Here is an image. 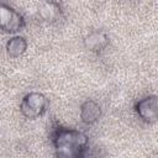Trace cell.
<instances>
[{
  "mask_svg": "<svg viewBox=\"0 0 158 158\" xmlns=\"http://www.w3.org/2000/svg\"><path fill=\"white\" fill-rule=\"evenodd\" d=\"M51 141L56 151V156L64 158L84 157L89 147V137L74 128L57 125L51 132Z\"/></svg>",
  "mask_w": 158,
  "mask_h": 158,
  "instance_id": "obj_1",
  "label": "cell"
},
{
  "mask_svg": "<svg viewBox=\"0 0 158 158\" xmlns=\"http://www.w3.org/2000/svg\"><path fill=\"white\" fill-rule=\"evenodd\" d=\"M48 104V99L42 93L31 91L22 98L20 102V111L26 118L35 120L46 114Z\"/></svg>",
  "mask_w": 158,
  "mask_h": 158,
  "instance_id": "obj_2",
  "label": "cell"
},
{
  "mask_svg": "<svg viewBox=\"0 0 158 158\" xmlns=\"http://www.w3.org/2000/svg\"><path fill=\"white\" fill-rule=\"evenodd\" d=\"M25 25H26L25 19L17 10L11 7L10 5L1 4V7H0V27L4 32L15 35L19 31H21L25 27Z\"/></svg>",
  "mask_w": 158,
  "mask_h": 158,
  "instance_id": "obj_3",
  "label": "cell"
},
{
  "mask_svg": "<svg viewBox=\"0 0 158 158\" xmlns=\"http://www.w3.org/2000/svg\"><path fill=\"white\" fill-rule=\"evenodd\" d=\"M137 116L146 123H153L158 120V95H147L135 104Z\"/></svg>",
  "mask_w": 158,
  "mask_h": 158,
  "instance_id": "obj_4",
  "label": "cell"
},
{
  "mask_svg": "<svg viewBox=\"0 0 158 158\" xmlns=\"http://www.w3.org/2000/svg\"><path fill=\"white\" fill-rule=\"evenodd\" d=\"M109 44V36L104 31H93L84 38V46L94 53L102 52Z\"/></svg>",
  "mask_w": 158,
  "mask_h": 158,
  "instance_id": "obj_5",
  "label": "cell"
},
{
  "mask_svg": "<svg viewBox=\"0 0 158 158\" xmlns=\"http://www.w3.org/2000/svg\"><path fill=\"white\" fill-rule=\"evenodd\" d=\"M100 117H101V107L96 101L88 99L80 105V120L85 125H93Z\"/></svg>",
  "mask_w": 158,
  "mask_h": 158,
  "instance_id": "obj_6",
  "label": "cell"
},
{
  "mask_svg": "<svg viewBox=\"0 0 158 158\" xmlns=\"http://www.w3.org/2000/svg\"><path fill=\"white\" fill-rule=\"evenodd\" d=\"M27 49V41L23 36L15 35L6 42V53L11 58L21 57Z\"/></svg>",
  "mask_w": 158,
  "mask_h": 158,
  "instance_id": "obj_7",
  "label": "cell"
},
{
  "mask_svg": "<svg viewBox=\"0 0 158 158\" xmlns=\"http://www.w3.org/2000/svg\"><path fill=\"white\" fill-rule=\"evenodd\" d=\"M60 12L62 10H60L59 2H57L56 0H47L40 7L38 15L43 21L49 22V21H56L60 16Z\"/></svg>",
  "mask_w": 158,
  "mask_h": 158,
  "instance_id": "obj_8",
  "label": "cell"
}]
</instances>
